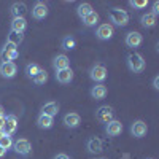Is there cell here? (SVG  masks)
Segmentation results:
<instances>
[{"mask_svg":"<svg viewBox=\"0 0 159 159\" xmlns=\"http://www.w3.org/2000/svg\"><path fill=\"white\" fill-rule=\"evenodd\" d=\"M16 129H18V118H16L15 115H8V116H5V123H3V127H2L3 134H7V135H13V134L16 132Z\"/></svg>","mask_w":159,"mask_h":159,"instance_id":"obj_10","label":"cell"},{"mask_svg":"<svg viewBox=\"0 0 159 159\" xmlns=\"http://www.w3.org/2000/svg\"><path fill=\"white\" fill-rule=\"evenodd\" d=\"M147 132H148V126H147V123H143L142 119H137V121L132 123V126H130V134L134 135L135 139L145 137V135H147Z\"/></svg>","mask_w":159,"mask_h":159,"instance_id":"obj_9","label":"cell"},{"mask_svg":"<svg viewBox=\"0 0 159 159\" xmlns=\"http://www.w3.org/2000/svg\"><path fill=\"white\" fill-rule=\"evenodd\" d=\"M129 5L135 10H142V8H147L148 7V0H130Z\"/></svg>","mask_w":159,"mask_h":159,"instance_id":"obj_31","label":"cell"},{"mask_svg":"<svg viewBox=\"0 0 159 159\" xmlns=\"http://www.w3.org/2000/svg\"><path fill=\"white\" fill-rule=\"evenodd\" d=\"M150 159H153V157H150Z\"/></svg>","mask_w":159,"mask_h":159,"instance_id":"obj_37","label":"cell"},{"mask_svg":"<svg viewBox=\"0 0 159 159\" xmlns=\"http://www.w3.org/2000/svg\"><path fill=\"white\" fill-rule=\"evenodd\" d=\"M18 73V67L15 62H0V75L7 80L15 78Z\"/></svg>","mask_w":159,"mask_h":159,"instance_id":"obj_8","label":"cell"},{"mask_svg":"<svg viewBox=\"0 0 159 159\" xmlns=\"http://www.w3.org/2000/svg\"><path fill=\"white\" fill-rule=\"evenodd\" d=\"M40 70H42V67H40L38 64H35V62H32V64H27L25 65V75H27L29 78H34Z\"/></svg>","mask_w":159,"mask_h":159,"instance_id":"obj_27","label":"cell"},{"mask_svg":"<svg viewBox=\"0 0 159 159\" xmlns=\"http://www.w3.org/2000/svg\"><path fill=\"white\" fill-rule=\"evenodd\" d=\"M57 113H59V103L57 102H46L43 107H42V115L54 118Z\"/></svg>","mask_w":159,"mask_h":159,"instance_id":"obj_20","label":"cell"},{"mask_svg":"<svg viewBox=\"0 0 159 159\" xmlns=\"http://www.w3.org/2000/svg\"><path fill=\"white\" fill-rule=\"evenodd\" d=\"M52 67L54 70H64V69H70V59L65 54H57L54 59H52Z\"/></svg>","mask_w":159,"mask_h":159,"instance_id":"obj_16","label":"cell"},{"mask_svg":"<svg viewBox=\"0 0 159 159\" xmlns=\"http://www.w3.org/2000/svg\"><path fill=\"white\" fill-rule=\"evenodd\" d=\"M25 11H27V7H25L24 2H15L10 8V13L13 18H24Z\"/></svg>","mask_w":159,"mask_h":159,"instance_id":"obj_18","label":"cell"},{"mask_svg":"<svg viewBox=\"0 0 159 159\" xmlns=\"http://www.w3.org/2000/svg\"><path fill=\"white\" fill-rule=\"evenodd\" d=\"M8 43H13V45H16V46H19L21 45V42H22V35L21 34H16V32H10V35H8V40H7Z\"/></svg>","mask_w":159,"mask_h":159,"instance_id":"obj_30","label":"cell"},{"mask_svg":"<svg viewBox=\"0 0 159 159\" xmlns=\"http://www.w3.org/2000/svg\"><path fill=\"white\" fill-rule=\"evenodd\" d=\"M140 22L145 29H153L157 22V16H154L153 13H147V15H143L140 18Z\"/></svg>","mask_w":159,"mask_h":159,"instance_id":"obj_23","label":"cell"},{"mask_svg":"<svg viewBox=\"0 0 159 159\" xmlns=\"http://www.w3.org/2000/svg\"><path fill=\"white\" fill-rule=\"evenodd\" d=\"M142 42H143V37L140 32L134 30V32H129L126 35V46L127 48H139L142 45Z\"/></svg>","mask_w":159,"mask_h":159,"instance_id":"obj_13","label":"cell"},{"mask_svg":"<svg viewBox=\"0 0 159 159\" xmlns=\"http://www.w3.org/2000/svg\"><path fill=\"white\" fill-rule=\"evenodd\" d=\"M153 89L159 91V76H154V80H153Z\"/></svg>","mask_w":159,"mask_h":159,"instance_id":"obj_33","label":"cell"},{"mask_svg":"<svg viewBox=\"0 0 159 159\" xmlns=\"http://www.w3.org/2000/svg\"><path fill=\"white\" fill-rule=\"evenodd\" d=\"M126 62H127V69L132 73H142L145 70V61H143L142 54H139V52H130L126 59Z\"/></svg>","mask_w":159,"mask_h":159,"instance_id":"obj_1","label":"cell"},{"mask_svg":"<svg viewBox=\"0 0 159 159\" xmlns=\"http://www.w3.org/2000/svg\"><path fill=\"white\" fill-rule=\"evenodd\" d=\"M52 124H54V118L46 116V115H42V113L38 115V118H37V126H38L40 129L48 130V129L52 127Z\"/></svg>","mask_w":159,"mask_h":159,"instance_id":"obj_22","label":"cell"},{"mask_svg":"<svg viewBox=\"0 0 159 159\" xmlns=\"http://www.w3.org/2000/svg\"><path fill=\"white\" fill-rule=\"evenodd\" d=\"M54 159H70L67 154H64V153H59V154H56L54 156Z\"/></svg>","mask_w":159,"mask_h":159,"instance_id":"obj_34","label":"cell"},{"mask_svg":"<svg viewBox=\"0 0 159 159\" xmlns=\"http://www.w3.org/2000/svg\"><path fill=\"white\" fill-rule=\"evenodd\" d=\"M151 13H153L154 16L159 15V2H153V11Z\"/></svg>","mask_w":159,"mask_h":159,"instance_id":"obj_32","label":"cell"},{"mask_svg":"<svg viewBox=\"0 0 159 159\" xmlns=\"http://www.w3.org/2000/svg\"><path fill=\"white\" fill-rule=\"evenodd\" d=\"M73 80V70L72 69H64L56 72V81L61 84H69Z\"/></svg>","mask_w":159,"mask_h":159,"instance_id":"obj_15","label":"cell"},{"mask_svg":"<svg viewBox=\"0 0 159 159\" xmlns=\"http://www.w3.org/2000/svg\"><path fill=\"white\" fill-rule=\"evenodd\" d=\"M0 148H3L5 151L13 148V139H11V135L3 134L2 137H0Z\"/></svg>","mask_w":159,"mask_h":159,"instance_id":"obj_28","label":"cell"},{"mask_svg":"<svg viewBox=\"0 0 159 159\" xmlns=\"http://www.w3.org/2000/svg\"><path fill=\"white\" fill-rule=\"evenodd\" d=\"M123 132V124L121 121H116V119H111L110 123L105 124V134L108 137H118Z\"/></svg>","mask_w":159,"mask_h":159,"instance_id":"obj_12","label":"cell"},{"mask_svg":"<svg viewBox=\"0 0 159 159\" xmlns=\"http://www.w3.org/2000/svg\"><path fill=\"white\" fill-rule=\"evenodd\" d=\"M5 154H7V151H5L3 148H0V159H2V157H3Z\"/></svg>","mask_w":159,"mask_h":159,"instance_id":"obj_35","label":"cell"},{"mask_svg":"<svg viewBox=\"0 0 159 159\" xmlns=\"http://www.w3.org/2000/svg\"><path fill=\"white\" fill-rule=\"evenodd\" d=\"M92 11V7H91V3H88V2H83V3H80L78 5V8H76V15L80 16V18H84V16H88L89 13Z\"/></svg>","mask_w":159,"mask_h":159,"instance_id":"obj_26","label":"cell"},{"mask_svg":"<svg viewBox=\"0 0 159 159\" xmlns=\"http://www.w3.org/2000/svg\"><path fill=\"white\" fill-rule=\"evenodd\" d=\"M81 21H83V24L86 25V27H92V25H96V24L99 22V15H97V13H96L94 10H92V11L89 13V15H88V16H84Z\"/></svg>","mask_w":159,"mask_h":159,"instance_id":"obj_25","label":"cell"},{"mask_svg":"<svg viewBox=\"0 0 159 159\" xmlns=\"http://www.w3.org/2000/svg\"><path fill=\"white\" fill-rule=\"evenodd\" d=\"M108 18L115 25H119V27H124V25L129 24V15L124 10H119V8H111L108 11Z\"/></svg>","mask_w":159,"mask_h":159,"instance_id":"obj_2","label":"cell"},{"mask_svg":"<svg viewBox=\"0 0 159 159\" xmlns=\"http://www.w3.org/2000/svg\"><path fill=\"white\" fill-rule=\"evenodd\" d=\"M13 150H15L19 156H29L30 151H32V145L27 139H18L13 142Z\"/></svg>","mask_w":159,"mask_h":159,"instance_id":"obj_5","label":"cell"},{"mask_svg":"<svg viewBox=\"0 0 159 159\" xmlns=\"http://www.w3.org/2000/svg\"><path fill=\"white\" fill-rule=\"evenodd\" d=\"M19 57V51H18V46L13 45V43H5L2 51H0V59L2 62H13L15 59Z\"/></svg>","mask_w":159,"mask_h":159,"instance_id":"obj_3","label":"cell"},{"mask_svg":"<svg viewBox=\"0 0 159 159\" xmlns=\"http://www.w3.org/2000/svg\"><path fill=\"white\" fill-rule=\"evenodd\" d=\"M96 118H97V121L102 123V124L110 123L113 119V108L108 107V105H102V107H99L97 111H96Z\"/></svg>","mask_w":159,"mask_h":159,"instance_id":"obj_7","label":"cell"},{"mask_svg":"<svg viewBox=\"0 0 159 159\" xmlns=\"http://www.w3.org/2000/svg\"><path fill=\"white\" fill-rule=\"evenodd\" d=\"M2 116H3V108L0 107V118H2Z\"/></svg>","mask_w":159,"mask_h":159,"instance_id":"obj_36","label":"cell"},{"mask_svg":"<svg viewBox=\"0 0 159 159\" xmlns=\"http://www.w3.org/2000/svg\"><path fill=\"white\" fill-rule=\"evenodd\" d=\"M48 13H49L48 5H46V3H43V2H37V3L32 7V18H34V19H37V21L45 19V18L48 16Z\"/></svg>","mask_w":159,"mask_h":159,"instance_id":"obj_11","label":"cell"},{"mask_svg":"<svg viewBox=\"0 0 159 159\" xmlns=\"http://www.w3.org/2000/svg\"><path fill=\"white\" fill-rule=\"evenodd\" d=\"M32 81L35 83V84H45L46 81H48V73H46V70H40L34 78H32Z\"/></svg>","mask_w":159,"mask_h":159,"instance_id":"obj_29","label":"cell"},{"mask_svg":"<svg viewBox=\"0 0 159 159\" xmlns=\"http://www.w3.org/2000/svg\"><path fill=\"white\" fill-rule=\"evenodd\" d=\"M89 78L96 84H102L105 80H107V69H105L103 65H100V64L92 65L91 70H89Z\"/></svg>","mask_w":159,"mask_h":159,"instance_id":"obj_4","label":"cell"},{"mask_svg":"<svg viewBox=\"0 0 159 159\" xmlns=\"http://www.w3.org/2000/svg\"><path fill=\"white\" fill-rule=\"evenodd\" d=\"M113 35H115V29L110 22H103L96 29V37L99 40H102V42H107V40H110Z\"/></svg>","mask_w":159,"mask_h":159,"instance_id":"obj_6","label":"cell"},{"mask_svg":"<svg viewBox=\"0 0 159 159\" xmlns=\"http://www.w3.org/2000/svg\"><path fill=\"white\" fill-rule=\"evenodd\" d=\"M25 29H27V21H25V18H13V21H11V30L13 32L22 35Z\"/></svg>","mask_w":159,"mask_h":159,"instance_id":"obj_19","label":"cell"},{"mask_svg":"<svg viewBox=\"0 0 159 159\" xmlns=\"http://www.w3.org/2000/svg\"><path fill=\"white\" fill-rule=\"evenodd\" d=\"M108 94V89L105 84H94L91 88V97L92 99H96V100H102L105 99Z\"/></svg>","mask_w":159,"mask_h":159,"instance_id":"obj_17","label":"cell"},{"mask_svg":"<svg viewBox=\"0 0 159 159\" xmlns=\"http://www.w3.org/2000/svg\"><path fill=\"white\" fill-rule=\"evenodd\" d=\"M61 48H62L64 51H72V49H75V48H76V40H75V37L65 35V37L62 38V42H61Z\"/></svg>","mask_w":159,"mask_h":159,"instance_id":"obj_24","label":"cell"},{"mask_svg":"<svg viewBox=\"0 0 159 159\" xmlns=\"http://www.w3.org/2000/svg\"><path fill=\"white\" fill-rule=\"evenodd\" d=\"M86 148L89 153H100L103 150V145H102V140L97 139V137H91L86 143Z\"/></svg>","mask_w":159,"mask_h":159,"instance_id":"obj_21","label":"cell"},{"mask_svg":"<svg viewBox=\"0 0 159 159\" xmlns=\"http://www.w3.org/2000/svg\"><path fill=\"white\" fill-rule=\"evenodd\" d=\"M64 124L67 126L69 129H76L80 124H81V116H80L78 113H73V111H70V113H67L64 116Z\"/></svg>","mask_w":159,"mask_h":159,"instance_id":"obj_14","label":"cell"}]
</instances>
